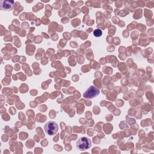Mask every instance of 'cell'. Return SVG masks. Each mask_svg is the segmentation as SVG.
<instances>
[{
    "label": "cell",
    "instance_id": "5b68a950",
    "mask_svg": "<svg viewBox=\"0 0 154 154\" xmlns=\"http://www.w3.org/2000/svg\"><path fill=\"white\" fill-rule=\"evenodd\" d=\"M93 34L95 37H100L102 34V31H101V29H96L95 30H94L93 31Z\"/></svg>",
    "mask_w": 154,
    "mask_h": 154
},
{
    "label": "cell",
    "instance_id": "6da1fadb",
    "mask_svg": "<svg viewBox=\"0 0 154 154\" xmlns=\"http://www.w3.org/2000/svg\"><path fill=\"white\" fill-rule=\"evenodd\" d=\"M91 146V142L88 138L83 137L80 138L76 142V147L79 150L88 149Z\"/></svg>",
    "mask_w": 154,
    "mask_h": 154
},
{
    "label": "cell",
    "instance_id": "3957f363",
    "mask_svg": "<svg viewBox=\"0 0 154 154\" xmlns=\"http://www.w3.org/2000/svg\"><path fill=\"white\" fill-rule=\"evenodd\" d=\"M100 93L98 88L94 87V86L90 87L84 93L83 96L86 99H92L97 96Z\"/></svg>",
    "mask_w": 154,
    "mask_h": 154
},
{
    "label": "cell",
    "instance_id": "277c9868",
    "mask_svg": "<svg viewBox=\"0 0 154 154\" xmlns=\"http://www.w3.org/2000/svg\"><path fill=\"white\" fill-rule=\"evenodd\" d=\"M14 7V1L13 0H1L0 1V9L1 10L10 11Z\"/></svg>",
    "mask_w": 154,
    "mask_h": 154
},
{
    "label": "cell",
    "instance_id": "7a4b0ae2",
    "mask_svg": "<svg viewBox=\"0 0 154 154\" xmlns=\"http://www.w3.org/2000/svg\"><path fill=\"white\" fill-rule=\"evenodd\" d=\"M45 132L49 135H55L58 130V126L57 123L53 121H49L46 123L44 126Z\"/></svg>",
    "mask_w": 154,
    "mask_h": 154
}]
</instances>
